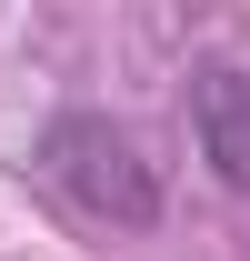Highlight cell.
I'll use <instances>...</instances> for the list:
<instances>
[{
  "label": "cell",
  "mask_w": 250,
  "mask_h": 261,
  "mask_svg": "<svg viewBox=\"0 0 250 261\" xmlns=\"http://www.w3.org/2000/svg\"><path fill=\"white\" fill-rule=\"evenodd\" d=\"M40 171H50V191H60L70 211H90V221H120V231H150L160 221L150 161H140L130 130H110L100 111H70V121L40 130Z\"/></svg>",
  "instance_id": "1"
},
{
  "label": "cell",
  "mask_w": 250,
  "mask_h": 261,
  "mask_svg": "<svg viewBox=\"0 0 250 261\" xmlns=\"http://www.w3.org/2000/svg\"><path fill=\"white\" fill-rule=\"evenodd\" d=\"M190 130H200V161L230 181V191H250V70H200L190 81Z\"/></svg>",
  "instance_id": "2"
}]
</instances>
